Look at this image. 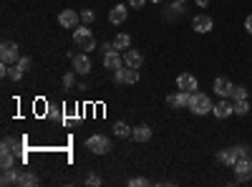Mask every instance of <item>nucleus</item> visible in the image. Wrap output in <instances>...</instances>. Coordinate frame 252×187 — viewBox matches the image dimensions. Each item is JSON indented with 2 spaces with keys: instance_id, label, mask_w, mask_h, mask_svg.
I'll return each mask as SVG.
<instances>
[{
  "instance_id": "nucleus-1",
  "label": "nucleus",
  "mask_w": 252,
  "mask_h": 187,
  "mask_svg": "<svg viewBox=\"0 0 252 187\" xmlns=\"http://www.w3.org/2000/svg\"><path fill=\"white\" fill-rule=\"evenodd\" d=\"M73 43H76V48H81L83 53L96 51V38H94V33H91L86 26H78V28L73 31Z\"/></svg>"
},
{
  "instance_id": "nucleus-2",
  "label": "nucleus",
  "mask_w": 252,
  "mask_h": 187,
  "mask_svg": "<svg viewBox=\"0 0 252 187\" xmlns=\"http://www.w3.org/2000/svg\"><path fill=\"white\" fill-rule=\"evenodd\" d=\"M212 109H215V104H212V99H209L207 94H199V91L192 94V101H189V112H192V114L204 116V114H209Z\"/></svg>"
},
{
  "instance_id": "nucleus-3",
  "label": "nucleus",
  "mask_w": 252,
  "mask_h": 187,
  "mask_svg": "<svg viewBox=\"0 0 252 187\" xmlns=\"http://www.w3.org/2000/svg\"><path fill=\"white\" fill-rule=\"evenodd\" d=\"M139 69H131V66H121V69H116L114 71V81L116 84H129V86H134V84H139Z\"/></svg>"
},
{
  "instance_id": "nucleus-4",
  "label": "nucleus",
  "mask_w": 252,
  "mask_h": 187,
  "mask_svg": "<svg viewBox=\"0 0 252 187\" xmlns=\"http://www.w3.org/2000/svg\"><path fill=\"white\" fill-rule=\"evenodd\" d=\"M0 61H3V64H8V66H15L18 61H20V48H18V43H13V40H5V43L0 46Z\"/></svg>"
},
{
  "instance_id": "nucleus-5",
  "label": "nucleus",
  "mask_w": 252,
  "mask_h": 187,
  "mask_svg": "<svg viewBox=\"0 0 252 187\" xmlns=\"http://www.w3.org/2000/svg\"><path fill=\"white\" fill-rule=\"evenodd\" d=\"M86 150H91L94 154H106L111 150V139L103 137V134H94L86 139Z\"/></svg>"
},
{
  "instance_id": "nucleus-6",
  "label": "nucleus",
  "mask_w": 252,
  "mask_h": 187,
  "mask_svg": "<svg viewBox=\"0 0 252 187\" xmlns=\"http://www.w3.org/2000/svg\"><path fill=\"white\" fill-rule=\"evenodd\" d=\"M240 157H242V150L240 147H224V150L217 152V162L227 164V167H235Z\"/></svg>"
},
{
  "instance_id": "nucleus-7",
  "label": "nucleus",
  "mask_w": 252,
  "mask_h": 187,
  "mask_svg": "<svg viewBox=\"0 0 252 187\" xmlns=\"http://www.w3.org/2000/svg\"><path fill=\"white\" fill-rule=\"evenodd\" d=\"M235 175H237V182H247L252 177V157H240L237 159Z\"/></svg>"
},
{
  "instance_id": "nucleus-8",
  "label": "nucleus",
  "mask_w": 252,
  "mask_h": 187,
  "mask_svg": "<svg viewBox=\"0 0 252 187\" xmlns=\"http://www.w3.org/2000/svg\"><path fill=\"white\" fill-rule=\"evenodd\" d=\"M189 101H192V94H189V91H177V94H169V96H166V104H169V107L172 109H182V107H187L189 109Z\"/></svg>"
},
{
  "instance_id": "nucleus-9",
  "label": "nucleus",
  "mask_w": 252,
  "mask_h": 187,
  "mask_svg": "<svg viewBox=\"0 0 252 187\" xmlns=\"http://www.w3.org/2000/svg\"><path fill=\"white\" fill-rule=\"evenodd\" d=\"M177 89L194 94V91L199 89V81H197V76H192V74H179V76H177Z\"/></svg>"
},
{
  "instance_id": "nucleus-10",
  "label": "nucleus",
  "mask_w": 252,
  "mask_h": 187,
  "mask_svg": "<svg viewBox=\"0 0 252 187\" xmlns=\"http://www.w3.org/2000/svg\"><path fill=\"white\" fill-rule=\"evenodd\" d=\"M232 89H235V84H232L227 76H217V78H215V91H217V96H222V99L232 96Z\"/></svg>"
},
{
  "instance_id": "nucleus-11",
  "label": "nucleus",
  "mask_w": 252,
  "mask_h": 187,
  "mask_svg": "<svg viewBox=\"0 0 252 187\" xmlns=\"http://www.w3.org/2000/svg\"><path fill=\"white\" fill-rule=\"evenodd\" d=\"M78 20H81V15H78L76 10H61V15H58L61 28H76Z\"/></svg>"
},
{
  "instance_id": "nucleus-12",
  "label": "nucleus",
  "mask_w": 252,
  "mask_h": 187,
  "mask_svg": "<svg viewBox=\"0 0 252 187\" xmlns=\"http://www.w3.org/2000/svg\"><path fill=\"white\" fill-rule=\"evenodd\" d=\"M212 114H215L217 119H227V116H232V114H235V104H229L227 99H222V101H217V107L212 109Z\"/></svg>"
},
{
  "instance_id": "nucleus-13",
  "label": "nucleus",
  "mask_w": 252,
  "mask_h": 187,
  "mask_svg": "<svg viewBox=\"0 0 252 187\" xmlns=\"http://www.w3.org/2000/svg\"><path fill=\"white\" fill-rule=\"evenodd\" d=\"M71 61H73V71L76 74H89L91 71V61H89L86 53H76Z\"/></svg>"
},
{
  "instance_id": "nucleus-14",
  "label": "nucleus",
  "mask_w": 252,
  "mask_h": 187,
  "mask_svg": "<svg viewBox=\"0 0 252 187\" xmlns=\"http://www.w3.org/2000/svg\"><path fill=\"white\" fill-rule=\"evenodd\" d=\"M103 66L111 69V71L121 69V66H124V56H119V53H116V48H114V51H109V53H103Z\"/></svg>"
},
{
  "instance_id": "nucleus-15",
  "label": "nucleus",
  "mask_w": 252,
  "mask_h": 187,
  "mask_svg": "<svg viewBox=\"0 0 252 187\" xmlns=\"http://www.w3.org/2000/svg\"><path fill=\"white\" fill-rule=\"evenodd\" d=\"M124 64L131 66V69H139V66L144 64V56H141L139 51H134V48H126V51H124Z\"/></svg>"
},
{
  "instance_id": "nucleus-16",
  "label": "nucleus",
  "mask_w": 252,
  "mask_h": 187,
  "mask_svg": "<svg viewBox=\"0 0 252 187\" xmlns=\"http://www.w3.org/2000/svg\"><path fill=\"white\" fill-rule=\"evenodd\" d=\"M212 18H209V15H197L194 20H192V28L197 31V33H209V31H212Z\"/></svg>"
},
{
  "instance_id": "nucleus-17",
  "label": "nucleus",
  "mask_w": 252,
  "mask_h": 187,
  "mask_svg": "<svg viewBox=\"0 0 252 187\" xmlns=\"http://www.w3.org/2000/svg\"><path fill=\"white\" fill-rule=\"evenodd\" d=\"M126 15H129V10H126V5H114V8L109 10V20H111L114 26L124 23V20H126Z\"/></svg>"
},
{
  "instance_id": "nucleus-18",
  "label": "nucleus",
  "mask_w": 252,
  "mask_h": 187,
  "mask_svg": "<svg viewBox=\"0 0 252 187\" xmlns=\"http://www.w3.org/2000/svg\"><path fill=\"white\" fill-rule=\"evenodd\" d=\"M131 139H136V142H149V139H152V127H149V124H139V127H134Z\"/></svg>"
},
{
  "instance_id": "nucleus-19",
  "label": "nucleus",
  "mask_w": 252,
  "mask_h": 187,
  "mask_svg": "<svg viewBox=\"0 0 252 187\" xmlns=\"http://www.w3.org/2000/svg\"><path fill=\"white\" fill-rule=\"evenodd\" d=\"M20 172H23V170H15V167H10V170H3V177H0V185H3V187H8V185H18V180H20Z\"/></svg>"
},
{
  "instance_id": "nucleus-20",
  "label": "nucleus",
  "mask_w": 252,
  "mask_h": 187,
  "mask_svg": "<svg viewBox=\"0 0 252 187\" xmlns=\"http://www.w3.org/2000/svg\"><path fill=\"white\" fill-rule=\"evenodd\" d=\"M131 127H129V124H126V121H116L114 124V134L119 137V139H126V137H131Z\"/></svg>"
},
{
  "instance_id": "nucleus-21",
  "label": "nucleus",
  "mask_w": 252,
  "mask_h": 187,
  "mask_svg": "<svg viewBox=\"0 0 252 187\" xmlns=\"http://www.w3.org/2000/svg\"><path fill=\"white\" fill-rule=\"evenodd\" d=\"M33 185H38V175H33V172H20V180H18V187H33Z\"/></svg>"
},
{
  "instance_id": "nucleus-22",
  "label": "nucleus",
  "mask_w": 252,
  "mask_h": 187,
  "mask_svg": "<svg viewBox=\"0 0 252 187\" xmlns=\"http://www.w3.org/2000/svg\"><path fill=\"white\" fill-rule=\"evenodd\" d=\"M131 46V36L129 33H119L114 38V48H129Z\"/></svg>"
},
{
  "instance_id": "nucleus-23",
  "label": "nucleus",
  "mask_w": 252,
  "mask_h": 187,
  "mask_svg": "<svg viewBox=\"0 0 252 187\" xmlns=\"http://www.w3.org/2000/svg\"><path fill=\"white\" fill-rule=\"evenodd\" d=\"M0 167H3V170L15 167V157H13V152H0Z\"/></svg>"
},
{
  "instance_id": "nucleus-24",
  "label": "nucleus",
  "mask_w": 252,
  "mask_h": 187,
  "mask_svg": "<svg viewBox=\"0 0 252 187\" xmlns=\"http://www.w3.org/2000/svg\"><path fill=\"white\" fill-rule=\"evenodd\" d=\"M235 114H237V116H247V114H250V101H247V99L235 101Z\"/></svg>"
},
{
  "instance_id": "nucleus-25",
  "label": "nucleus",
  "mask_w": 252,
  "mask_h": 187,
  "mask_svg": "<svg viewBox=\"0 0 252 187\" xmlns=\"http://www.w3.org/2000/svg\"><path fill=\"white\" fill-rule=\"evenodd\" d=\"M18 150V142L13 137H5L3 142H0V152H15Z\"/></svg>"
},
{
  "instance_id": "nucleus-26",
  "label": "nucleus",
  "mask_w": 252,
  "mask_h": 187,
  "mask_svg": "<svg viewBox=\"0 0 252 187\" xmlns=\"http://www.w3.org/2000/svg\"><path fill=\"white\" fill-rule=\"evenodd\" d=\"M232 99H235V101L247 99V89H245V86H235V89H232Z\"/></svg>"
},
{
  "instance_id": "nucleus-27",
  "label": "nucleus",
  "mask_w": 252,
  "mask_h": 187,
  "mask_svg": "<svg viewBox=\"0 0 252 187\" xmlns=\"http://www.w3.org/2000/svg\"><path fill=\"white\" fill-rule=\"evenodd\" d=\"M78 15H81V23H83V26H89L91 20H94V10H81Z\"/></svg>"
},
{
  "instance_id": "nucleus-28",
  "label": "nucleus",
  "mask_w": 252,
  "mask_h": 187,
  "mask_svg": "<svg viewBox=\"0 0 252 187\" xmlns=\"http://www.w3.org/2000/svg\"><path fill=\"white\" fill-rule=\"evenodd\" d=\"M73 81H76V71L63 76V89H73Z\"/></svg>"
},
{
  "instance_id": "nucleus-29",
  "label": "nucleus",
  "mask_w": 252,
  "mask_h": 187,
  "mask_svg": "<svg viewBox=\"0 0 252 187\" xmlns=\"http://www.w3.org/2000/svg\"><path fill=\"white\" fill-rule=\"evenodd\" d=\"M15 66H20V69H23V71H28L31 66H33V61L28 58V56H20V61H18V64Z\"/></svg>"
},
{
  "instance_id": "nucleus-30",
  "label": "nucleus",
  "mask_w": 252,
  "mask_h": 187,
  "mask_svg": "<svg viewBox=\"0 0 252 187\" xmlns=\"http://www.w3.org/2000/svg\"><path fill=\"white\" fill-rule=\"evenodd\" d=\"M23 74H26V71L20 69V66H13V69H10V78H13V81H20V78H23Z\"/></svg>"
},
{
  "instance_id": "nucleus-31",
  "label": "nucleus",
  "mask_w": 252,
  "mask_h": 187,
  "mask_svg": "<svg viewBox=\"0 0 252 187\" xmlns=\"http://www.w3.org/2000/svg\"><path fill=\"white\" fill-rule=\"evenodd\" d=\"M129 185H131V187H146V185H149V180H144V177H131Z\"/></svg>"
},
{
  "instance_id": "nucleus-32",
  "label": "nucleus",
  "mask_w": 252,
  "mask_h": 187,
  "mask_svg": "<svg viewBox=\"0 0 252 187\" xmlns=\"http://www.w3.org/2000/svg\"><path fill=\"white\" fill-rule=\"evenodd\" d=\"M86 185H96V187H98V185H101V177H98V175H94V172H91V175H89V177H86Z\"/></svg>"
},
{
  "instance_id": "nucleus-33",
  "label": "nucleus",
  "mask_w": 252,
  "mask_h": 187,
  "mask_svg": "<svg viewBox=\"0 0 252 187\" xmlns=\"http://www.w3.org/2000/svg\"><path fill=\"white\" fill-rule=\"evenodd\" d=\"M144 3H146V0H129V5H131V8H136V10H139V8H144Z\"/></svg>"
},
{
  "instance_id": "nucleus-34",
  "label": "nucleus",
  "mask_w": 252,
  "mask_h": 187,
  "mask_svg": "<svg viewBox=\"0 0 252 187\" xmlns=\"http://www.w3.org/2000/svg\"><path fill=\"white\" fill-rule=\"evenodd\" d=\"M109 51H114V40H111V43H103V46H101V53H109Z\"/></svg>"
},
{
  "instance_id": "nucleus-35",
  "label": "nucleus",
  "mask_w": 252,
  "mask_h": 187,
  "mask_svg": "<svg viewBox=\"0 0 252 187\" xmlns=\"http://www.w3.org/2000/svg\"><path fill=\"white\" fill-rule=\"evenodd\" d=\"M245 28H247V33L252 36V15H247V20H245Z\"/></svg>"
},
{
  "instance_id": "nucleus-36",
  "label": "nucleus",
  "mask_w": 252,
  "mask_h": 187,
  "mask_svg": "<svg viewBox=\"0 0 252 187\" xmlns=\"http://www.w3.org/2000/svg\"><path fill=\"white\" fill-rule=\"evenodd\" d=\"M152 3H161V0H152Z\"/></svg>"
},
{
  "instance_id": "nucleus-37",
  "label": "nucleus",
  "mask_w": 252,
  "mask_h": 187,
  "mask_svg": "<svg viewBox=\"0 0 252 187\" xmlns=\"http://www.w3.org/2000/svg\"><path fill=\"white\" fill-rule=\"evenodd\" d=\"M179 3H187V0H179Z\"/></svg>"
}]
</instances>
